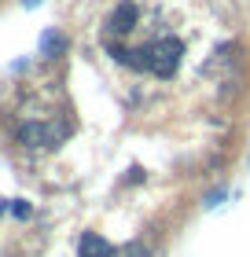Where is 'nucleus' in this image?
I'll list each match as a JSON object with an SVG mask.
<instances>
[{"label":"nucleus","instance_id":"0eeeda50","mask_svg":"<svg viewBox=\"0 0 250 257\" xmlns=\"http://www.w3.org/2000/svg\"><path fill=\"white\" fill-rule=\"evenodd\" d=\"M41 4V0H22V8H37Z\"/></svg>","mask_w":250,"mask_h":257},{"label":"nucleus","instance_id":"39448f33","mask_svg":"<svg viewBox=\"0 0 250 257\" xmlns=\"http://www.w3.org/2000/svg\"><path fill=\"white\" fill-rule=\"evenodd\" d=\"M41 48H44V55H52V52H63V48H66V41L59 37V33H44Z\"/></svg>","mask_w":250,"mask_h":257},{"label":"nucleus","instance_id":"f257e3e1","mask_svg":"<svg viewBox=\"0 0 250 257\" xmlns=\"http://www.w3.org/2000/svg\"><path fill=\"white\" fill-rule=\"evenodd\" d=\"M181 55H184V44L177 37H162L158 44H151V74L158 77H173L177 66H181Z\"/></svg>","mask_w":250,"mask_h":257},{"label":"nucleus","instance_id":"f03ea898","mask_svg":"<svg viewBox=\"0 0 250 257\" xmlns=\"http://www.w3.org/2000/svg\"><path fill=\"white\" fill-rule=\"evenodd\" d=\"M77 257H114V250L103 235L89 231V235H81V242H77Z\"/></svg>","mask_w":250,"mask_h":257},{"label":"nucleus","instance_id":"7ed1b4c3","mask_svg":"<svg viewBox=\"0 0 250 257\" xmlns=\"http://www.w3.org/2000/svg\"><path fill=\"white\" fill-rule=\"evenodd\" d=\"M19 140H22V144H30V147H48V144H55V133L48 125H22L19 128Z\"/></svg>","mask_w":250,"mask_h":257},{"label":"nucleus","instance_id":"20e7f679","mask_svg":"<svg viewBox=\"0 0 250 257\" xmlns=\"http://www.w3.org/2000/svg\"><path fill=\"white\" fill-rule=\"evenodd\" d=\"M136 26V4H118V11L111 15V30L114 33H129Z\"/></svg>","mask_w":250,"mask_h":257},{"label":"nucleus","instance_id":"423d86ee","mask_svg":"<svg viewBox=\"0 0 250 257\" xmlns=\"http://www.w3.org/2000/svg\"><path fill=\"white\" fill-rule=\"evenodd\" d=\"M11 213H15V217H30L33 209H30V202H15V206H11Z\"/></svg>","mask_w":250,"mask_h":257}]
</instances>
